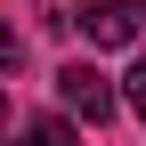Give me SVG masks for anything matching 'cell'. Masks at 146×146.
Returning <instances> with one entry per match:
<instances>
[{"instance_id": "obj_3", "label": "cell", "mask_w": 146, "mask_h": 146, "mask_svg": "<svg viewBox=\"0 0 146 146\" xmlns=\"http://www.w3.org/2000/svg\"><path fill=\"white\" fill-rule=\"evenodd\" d=\"M16 146H73V122L41 114V122H25V130H16Z\"/></svg>"}, {"instance_id": "obj_1", "label": "cell", "mask_w": 146, "mask_h": 146, "mask_svg": "<svg viewBox=\"0 0 146 146\" xmlns=\"http://www.w3.org/2000/svg\"><path fill=\"white\" fill-rule=\"evenodd\" d=\"M57 98H65V114H73V122H106V114H114L106 73H98V65H81V57H73V65H57Z\"/></svg>"}, {"instance_id": "obj_6", "label": "cell", "mask_w": 146, "mask_h": 146, "mask_svg": "<svg viewBox=\"0 0 146 146\" xmlns=\"http://www.w3.org/2000/svg\"><path fill=\"white\" fill-rule=\"evenodd\" d=\"M0 130H8V98H0Z\"/></svg>"}, {"instance_id": "obj_2", "label": "cell", "mask_w": 146, "mask_h": 146, "mask_svg": "<svg viewBox=\"0 0 146 146\" xmlns=\"http://www.w3.org/2000/svg\"><path fill=\"white\" fill-rule=\"evenodd\" d=\"M81 33L98 49H130L138 41V0H89V8H81Z\"/></svg>"}, {"instance_id": "obj_4", "label": "cell", "mask_w": 146, "mask_h": 146, "mask_svg": "<svg viewBox=\"0 0 146 146\" xmlns=\"http://www.w3.org/2000/svg\"><path fill=\"white\" fill-rule=\"evenodd\" d=\"M122 98H130V114H138V122H146V57H138V65H130V73H122Z\"/></svg>"}, {"instance_id": "obj_5", "label": "cell", "mask_w": 146, "mask_h": 146, "mask_svg": "<svg viewBox=\"0 0 146 146\" xmlns=\"http://www.w3.org/2000/svg\"><path fill=\"white\" fill-rule=\"evenodd\" d=\"M8 65H16V33L0 25V73H8Z\"/></svg>"}]
</instances>
